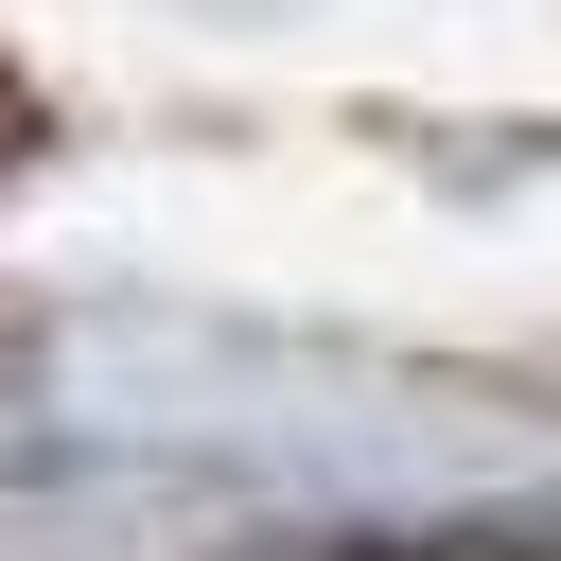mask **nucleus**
Masks as SVG:
<instances>
[{
	"instance_id": "obj_1",
	"label": "nucleus",
	"mask_w": 561,
	"mask_h": 561,
	"mask_svg": "<svg viewBox=\"0 0 561 561\" xmlns=\"http://www.w3.org/2000/svg\"><path fill=\"white\" fill-rule=\"evenodd\" d=\"M0 140H18V88H0Z\"/></svg>"
}]
</instances>
